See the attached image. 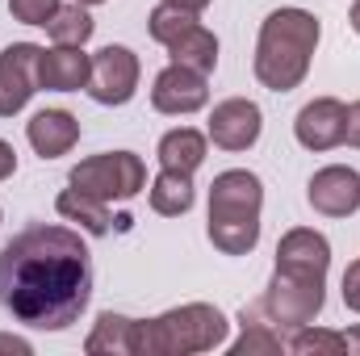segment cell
I'll use <instances>...</instances> for the list:
<instances>
[{
	"mask_svg": "<svg viewBox=\"0 0 360 356\" xmlns=\"http://www.w3.org/2000/svg\"><path fill=\"white\" fill-rule=\"evenodd\" d=\"M92 298V256L68 227H25L0 248V306L25 327L63 331Z\"/></svg>",
	"mask_w": 360,
	"mask_h": 356,
	"instance_id": "6da1fadb",
	"label": "cell"
},
{
	"mask_svg": "<svg viewBox=\"0 0 360 356\" xmlns=\"http://www.w3.org/2000/svg\"><path fill=\"white\" fill-rule=\"evenodd\" d=\"M319 17L306 8H276L260 25L256 42V80L269 92H293L314 59L319 46Z\"/></svg>",
	"mask_w": 360,
	"mask_h": 356,
	"instance_id": "7a4b0ae2",
	"label": "cell"
},
{
	"mask_svg": "<svg viewBox=\"0 0 360 356\" xmlns=\"http://www.w3.org/2000/svg\"><path fill=\"white\" fill-rule=\"evenodd\" d=\"M260 205L264 184L256 172H218L210 184V243L222 256H248L260 243Z\"/></svg>",
	"mask_w": 360,
	"mask_h": 356,
	"instance_id": "3957f363",
	"label": "cell"
},
{
	"mask_svg": "<svg viewBox=\"0 0 360 356\" xmlns=\"http://www.w3.org/2000/svg\"><path fill=\"white\" fill-rule=\"evenodd\" d=\"M226 314L210 302H184L160 319H139L134 327V352L139 356H193L214 352L226 344Z\"/></svg>",
	"mask_w": 360,
	"mask_h": 356,
	"instance_id": "277c9868",
	"label": "cell"
},
{
	"mask_svg": "<svg viewBox=\"0 0 360 356\" xmlns=\"http://www.w3.org/2000/svg\"><path fill=\"white\" fill-rule=\"evenodd\" d=\"M327 276H302V272H285L276 268L260 298V314H269V323L281 327H306L323 314V302H327Z\"/></svg>",
	"mask_w": 360,
	"mask_h": 356,
	"instance_id": "5b68a950",
	"label": "cell"
},
{
	"mask_svg": "<svg viewBox=\"0 0 360 356\" xmlns=\"http://www.w3.org/2000/svg\"><path fill=\"white\" fill-rule=\"evenodd\" d=\"M72 184L101 201H130L147 184V168L134 151H105V155L80 160L72 168Z\"/></svg>",
	"mask_w": 360,
	"mask_h": 356,
	"instance_id": "8992f818",
	"label": "cell"
},
{
	"mask_svg": "<svg viewBox=\"0 0 360 356\" xmlns=\"http://www.w3.org/2000/svg\"><path fill=\"white\" fill-rule=\"evenodd\" d=\"M139 89V55L130 46H105L92 55L89 96L96 105H126Z\"/></svg>",
	"mask_w": 360,
	"mask_h": 356,
	"instance_id": "52a82bcc",
	"label": "cell"
},
{
	"mask_svg": "<svg viewBox=\"0 0 360 356\" xmlns=\"http://www.w3.org/2000/svg\"><path fill=\"white\" fill-rule=\"evenodd\" d=\"M38 55L34 42H13L0 51V117H13L38 92Z\"/></svg>",
	"mask_w": 360,
	"mask_h": 356,
	"instance_id": "ba28073f",
	"label": "cell"
},
{
	"mask_svg": "<svg viewBox=\"0 0 360 356\" xmlns=\"http://www.w3.org/2000/svg\"><path fill=\"white\" fill-rule=\"evenodd\" d=\"M260 130H264V113H260L256 101L231 96V101L214 105V113H210V139L222 151H248V147H256Z\"/></svg>",
	"mask_w": 360,
	"mask_h": 356,
	"instance_id": "9c48e42d",
	"label": "cell"
},
{
	"mask_svg": "<svg viewBox=\"0 0 360 356\" xmlns=\"http://www.w3.org/2000/svg\"><path fill=\"white\" fill-rule=\"evenodd\" d=\"M306 197L319 214L327 218H348L360 210V172L356 168H344V164H327L319 168L310 184H306Z\"/></svg>",
	"mask_w": 360,
	"mask_h": 356,
	"instance_id": "30bf717a",
	"label": "cell"
},
{
	"mask_svg": "<svg viewBox=\"0 0 360 356\" xmlns=\"http://www.w3.org/2000/svg\"><path fill=\"white\" fill-rule=\"evenodd\" d=\"M344 117H348V105L335 101V96H319L310 105H302L297 122H293V134L306 151H331L344 143Z\"/></svg>",
	"mask_w": 360,
	"mask_h": 356,
	"instance_id": "8fae6325",
	"label": "cell"
},
{
	"mask_svg": "<svg viewBox=\"0 0 360 356\" xmlns=\"http://www.w3.org/2000/svg\"><path fill=\"white\" fill-rule=\"evenodd\" d=\"M210 101V89H205V76L201 72H193V68H164L160 76H155V84H151V105L160 109V113H197L201 105Z\"/></svg>",
	"mask_w": 360,
	"mask_h": 356,
	"instance_id": "7c38bea8",
	"label": "cell"
},
{
	"mask_svg": "<svg viewBox=\"0 0 360 356\" xmlns=\"http://www.w3.org/2000/svg\"><path fill=\"white\" fill-rule=\"evenodd\" d=\"M92 76V55H84V46H51L38 55V89L51 92H80L89 89Z\"/></svg>",
	"mask_w": 360,
	"mask_h": 356,
	"instance_id": "4fadbf2b",
	"label": "cell"
},
{
	"mask_svg": "<svg viewBox=\"0 0 360 356\" xmlns=\"http://www.w3.org/2000/svg\"><path fill=\"white\" fill-rule=\"evenodd\" d=\"M276 268L302 272V276H327V268H331V243L319 231H310V227H293L276 243Z\"/></svg>",
	"mask_w": 360,
	"mask_h": 356,
	"instance_id": "5bb4252c",
	"label": "cell"
},
{
	"mask_svg": "<svg viewBox=\"0 0 360 356\" xmlns=\"http://www.w3.org/2000/svg\"><path fill=\"white\" fill-rule=\"evenodd\" d=\"M25 139H30V147H34L42 160H59V155H68V151L80 143V122H76L68 109H42V113L30 117Z\"/></svg>",
	"mask_w": 360,
	"mask_h": 356,
	"instance_id": "9a60e30c",
	"label": "cell"
},
{
	"mask_svg": "<svg viewBox=\"0 0 360 356\" xmlns=\"http://www.w3.org/2000/svg\"><path fill=\"white\" fill-rule=\"evenodd\" d=\"M134 327H139V319L105 310L96 319V327L89 331V340H84V352L89 356H139L134 352Z\"/></svg>",
	"mask_w": 360,
	"mask_h": 356,
	"instance_id": "2e32d148",
	"label": "cell"
},
{
	"mask_svg": "<svg viewBox=\"0 0 360 356\" xmlns=\"http://www.w3.org/2000/svg\"><path fill=\"white\" fill-rule=\"evenodd\" d=\"M160 164L164 168H172V172H197L201 164H205V134L201 130H193V126H180V130H168L164 139H160Z\"/></svg>",
	"mask_w": 360,
	"mask_h": 356,
	"instance_id": "e0dca14e",
	"label": "cell"
},
{
	"mask_svg": "<svg viewBox=\"0 0 360 356\" xmlns=\"http://www.w3.org/2000/svg\"><path fill=\"white\" fill-rule=\"evenodd\" d=\"M168 55H172V63H180V68H193V72L210 76V72L218 68V38L197 21L184 38H176V42L168 46Z\"/></svg>",
	"mask_w": 360,
	"mask_h": 356,
	"instance_id": "ac0fdd59",
	"label": "cell"
},
{
	"mask_svg": "<svg viewBox=\"0 0 360 356\" xmlns=\"http://www.w3.org/2000/svg\"><path fill=\"white\" fill-rule=\"evenodd\" d=\"M55 210L68 218V222H80L89 235H109V210H105V201L101 197H92V193H80L76 184L72 189H63L59 193V201H55Z\"/></svg>",
	"mask_w": 360,
	"mask_h": 356,
	"instance_id": "d6986e66",
	"label": "cell"
},
{
	"mask_svg": "<svg viewBox=\"0 0 360 356\" xmlns=\"http://www.w3.org/2000/svg\"><path fill=\"white\" fill-rule=\"evenodd\" d=\"M193 177L188 172H172V168H164L155 184H151V210L155 214H164V218H180V214H188L193 210Z\"/></svg>",
	"mask_w": 360,
	"mask_h": 356,
	"instance_id": "ffe728a7",
	"label": "cell"
},
{
	"mask_svg": "<svg viewBox=\"0 0 360 356\" xmlns=\"http://www.w3.org/2000/svg\"><path fill=\"white\" fill-rule=\"evenodd\" d=\"M239 323H243V336L231 344V352H235V356H276V352H285L281 336H276L269 323L260 319V306H243Z\"/></svg>",
	"mask_w": 360,
	"mask_h": 356,
	"instance_id": "44dd1931",
	"label": "cell"
},
{
	"mask_svg": "<svg viewBox=\"0 0 360 356\" xmlns=\"http://www.w3.org/2000/svg\"><path fill=\"white\" fill-rule=\"evenodd\" d=\"M46 30H51V38L59 42V46H84L92 38V30H96V21L89 17V4H59L55 8V17L46 21Z\"/></svg>",
	"mask_w": 360,
	"mask_h": 356,
	"instance_id": "7402d4cb",
	"label": "cell"
},
{
	"mask_svg": "<svg viewBox=\"0 0 360 356\" xmlns=\"http://www.w3.org/2000/svg\"><path fill=\"white\" fill-rule=\"evenodd\" d=\"M197 25V13L193 8H180V4H155L151 8V21H147V30H151V38L160 42V46H172L176 38H184L188 30Z\"/></svg>",
	"mask_w": 360,
	"mask_h": 356,
	"instance_id": "603a6c76",
	"label": "cell"
},
{
	"mask_svg": "<svg viewBox=\"0 0 360 356\" xmlns=\"http://www.w3.org/2000/svg\"><path fill=\"white\" fill-rule=\"evenodd\" d=\"M285 348L297 352V356H344L348 352V348H344V331H319V327H310V323L297 327Z\"/></svg>",
	"mask_w": 360,
	"mask_h": 356,
	"instance_id": "cb8c5ba5",
	"label": "cell"
},
{
	"mask_svg": "<svg viewBox=\"0 0 360 356\" xmlns=\"http://www.w3.org/2000/svg\"><path fill=\"white\" fill-rule=\"evenodd\" d=\"M59 0H8V13L21 21V25H46L55 17Z\"/></svg>",
	"mask_w": 360,
	"mask_h": 356,
	"instance_id": "d4e9b609",
	"label": "cell"
},
{
	"mask_svg": "<svg viewBox=\"0 0 360 356\" xmlns=\"http://www.w3.org/2000/svg\"><path fill=\"white\" fill-rule=\"evenodd\" d=\"M344 306L360 314V260H352L344 268Z\"/></svg>",
	"mask_w": 360,
	"mask_h": 356,
	"instance_id": "484cf974",
	"label": "cell"
},
{
	"mask_svg": "<svg viewBox=\"0 0 360 356\" xmlns=\"http://www.w3.org/2000/svg\"><path fill=\"white\" fill-rule=\"evenodd\" d=\"M344 143L348 147H360V101L348 105V117H344Z\"/></svg>",
	"mask_w": 360,
	"mask_h": 356,
	"instance_id": "4316f807",
	"label": "cell"
},
{
	"mask_svg": "<svg viewBox=\"0 0 360 356\" xmlns=\"http://www.w3.org/2000/svg\"><path fill=\"white\" fill-rule=\"evenodd\" d=\"M13 172H17V151L0 139V180H8Z\"/></svg>",
	"mask_w": 360,
	"mask_h": 356,
	"instance_id": "83f0119b",
	"label": "cell"
},
{
	"mask_svg": "<svg viewBox=\"0 0 360 356\" xmlns=\"http://www.w3.org/2000/svg\"><path fill=\"white\" fill-rule=\"evenodd\" d=\"M0 352H17V356H30V340H21V336H0Z\"/></svg>",
	"mask_w": 360,
	"mask_h": 356,
	"instance_id": "f1b7e54d",
	"label": "cell"
},
{
	"mask_svg": "<svg viewBox=\"0 0 360 356\" xmlns=\"http://www.w3.org/2000/svg\"><path fill=\"white\" fill-rule=\"evenodd\" d=\"M344 348H348V356H360V327L356 331H344Z\"/></svg>",
	"mask_w": 360,
	"mask_h": 356,
	"instance_id": "f546056e",
	"label": "cell"
},
{
	"mask_svg": "<svg viewBox=\"0 0 360 356\" xmlns=\"http://www.w3.org/2000/svg\"><path fill=\"white\" fill-rule=\"evenodd\" d=\"M168 4H180V8H193V13H201L210 0H168Z\"/></svg>",
	"mask_w": 360,
	"mask_h": 356,
	"instance_id": "4dcf8cb0",
	"label": "cell"
},
{
	"mask_svg": "<svg viewBox=\"0 0 360 356\" xmlns=\"http://www.w3.org/2000/svg\"><path fill=\"white\" fill-rule=\"evenodd\" d=\"M348 21H352V30H356V34H360V0H356V4H352V13H348Z\"/></svg>",
	"mask_w": 360,
	"mask_h": 356,
	"instance_id": "1f68e13d",
	"label": "cell"
},
{
	"mask_svg": "<svg viewBox=\"0 0 360 356\" xmlns=\"http://www.w3.org/2000/svg\"><path fill=\"white\" fill-rule=\"evenodd\" d=\"M80 4H105V0H80Z\"/></svg>",
	"mask_w": 360,
	"mask_h": 356,
	"instance_id": "d6a6232c",
	"label": "cell"
}]
</instances>
